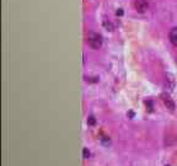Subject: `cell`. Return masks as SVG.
<instances>
[{"label": "cell", "instance_id": "cell-7", "mask_svg": "<svg viewBox=\"0 0 177 166\" xmlns=\"http://www.w3.org/2000/svg\"><path fill=\"white\" fill-rule=\"evenodd\" d=\"M87 124L91 126V127H94V126L96 124V118H95L94 116H88V118H87Z\"/></svg>", "mask_w": 177, "mask_h": 166}, {"label": "cell", "instance_id": "cell-5", "mask_svg": "<svg viewBox=\"0 0 177 166\" xmlns=\"http://www.w3.org/2000/svg\"><path fill=\"white\" fill-rule=\"evenodd\" d=\"M166 85H167V88H168L170 90H172V89L175 88V81H173V77H172L171 75L166 76Z\"/></svg>", "mask_w": 177, "mask_h": 166}, {"label": "cell", "instance_id": "cell-1", "mask_svg": "<svg viewBox=\"0 0 177 166\" xmlns=\"http://www.w3.org/2000/svg\"><path fill=\"white\" fill-rule=\"evenodd\" d=\"M102 44V40H101V36L99 35H91L88 37V46H90L92 49H99Z\"/></svg>", "mask_w": 177, "mask_h": 166}, {"label": "cell", "instance_id": "cell-9", "mask_svg": "<svg viewBox=\"0 0 177 166\" xmlns=\"http://www.w3.org/2000/svg\"><path fill=\"white\" fill-rule=\"evenodd\" d=\"M82 156H84V159H88V157H90V151H88L87 148H84V150H82Z\"/></svg>", "mask_w": 177, "mask_h": 166}, {"label": "cell", "instance_id": "cell-4", "mask_svg": "<svg viewBox=\"0 0 177 166\" xmlns=\"http://www.w3.org/2000/svg\"><path fill=\"white\" fill-rule=\"evenodd\" d=\"M168 38H170L171 43H172L173 46L177 47V27H173V28L170 31V33H168Z\"/></svg>", "mask_w": 177, "mask_h": 166}, {"label": "cell", "instance_id": "cell-2", "mask_svg": "<svg viewBox=\"0 0 177 166\" xmlns=\"http://www.w3.org/2000/svg\"><path fill=\"white\" fill-rule=\"evenodd\" d=\"M134 8L138 13H145L149 8V3L146 2V0H135Z\"/></svg>", "mask_w": 177, "mask_h": 166}, {"label": "cell", "instance_id": "cell-10", "mask_svg": "<svg viewBox=\"0 0 177 166\" xmlns=\"http://www.w3.org/2000/svg\"><path fill=\"white\" fill-rule=\"evenodd\" d=\"M116 15H117V16H122V15H123V9H118V10L116 11Z\"/></svg>", "mask_w": 177, "mask_h": 166}, {"label": "cell", "instance_id": "cell-11", "mask_svg": "<svg viewBox=\"0 0 177 166\" xmlns=\"http://www.w3.org/2000/svg\"><path fill=\"white\" fill-rule=\"evenodd\" d=\"M127 115H128V116H129V117H130V118H133V117H134V113H133V112H132V111H129V112H128V113H127Z\"/></svg>", "mask_w": 177, "mask_h": 166}, {"label": "cell", "instance_id": "cell-8", "mask_svg": "<svg viewBox=\"0 0 177 166\" xmlns=\"http://www.w3.org/2000/svg\"><path fill=\"white\" fill-rule=\"evenodd\" d=\"M101 143H102V145H105V146H110L111 145V139L108 138V137H104L102 139H101Z\"/></svg>", "mask_w": 177, "mask_h": 166}, {"label": "cell", "instance_id": "cell-6", "mask_svg": "<svg viewBox=\"0 0 177 166\" xmlns=\"http://www.w3.org/2000/svg\"><path fill=\"white\" fill-rule=\"evenodd\" d=\"M102 25H104V27H105L107 31H113V30H115V26H113V24H112L111 21H108V20H104Z\"/></svg>", "mask_w": 177, "mask_h": 166}, {"label": "cell", "instance_id": "cell-3", "mask_svg": "<svg viewBox=\"0 0 177 166\" xmlns=\"http://www.w3.org/2000/svg\"><path fill=\"white\" fill-rule=\"evenodd\" d=\"M161 99H162V101H164V105H165L168 110H171V111L175 110V107H176V106H175V102L172 101V99H171L167 94H162V95H161Z\"/></svg>", "mask_w": 177, "mask_h": 166}]
</instances>
